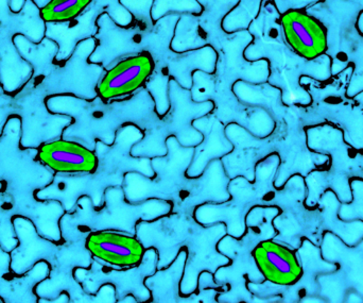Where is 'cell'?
Segmentation results:
<instances>
[{
	"label": "cell",
	"mask_w": 363,
	"mask_h": 303,
	"mask_svg": "<svg viewBox=\"0 0 363 303\" xmlns=\"http://www.w3.org/2000/svg\"><path fill=\"white\" fill-rule=\"evenodd\" d=\"M87 247L96 258L117 268L138 265L145 253L136 238L111 231L91 234Z\"/></svg>",
	"instance_id": "6da1fadb"
},
{
	"label": "cell",
	"mask_w": 363,
	"mask_h": 303,
	"mask_svg": "<svg viewBox=\"0 0 363 303\" xmlns=\"http://www.w3.org/2000/svg\"><path fill=\"white\" fill-rule=\"evenodd\" d=\"M152 72V62L147 57L125 60L108 72L101 84L100 95L106 99L132 93L140 87Z\"/></svg>",
	"instance_id": "7a4b0ae2"
},
{
	"label": "cell",
	"mask_w": 363,
	"mask_h": 303,
	"mask_svg": "<svg viewBox=\"0 0 363 303\" xmlns=\"http://www.w3.org/2000/svg\"><path fill=\"white\" fill-rule=\"evenodd\" d=\"M288 42L296 50L313 57L323 50L326 40L322 28L313 19L301 13H289L284 19Z\"/></svg>",
	"instance_id": "3957f363"
},
{
	"label": "cell",
	"mask_w": 363,
	"mask_h": 303,
	"mask_svg": "<svg viewBox=\"0 0 363 303\" xmlns=\"http://www.w3.org/2000/svg\"><path fill=\"white\" fill-rule=\"evenodd\" d=\"M47 161L57 170L67 172H94L98 162L93 153L72 143L51 145Z\"/></svg>",
	"instance_id": "277c9868"
},
{
	"label": "cell",
	"mask_w": 363,
	"mask_h": 303,
	"mask_svg": "<svg viewBox=\"0 0 363 303\" xmlns=\"http://www.w3.org/2000/svg\"><path fill=\"white\" fill-rule=\"evenodd\" d=\"M253 257L262 275L273 282L284 283L294 272V264L289 255L272 243L264 242L258 245L254 249Z\"/></svg>",
	"instance_id": "5b68a950"
},
{
	"label": "cell",
	"mask_w": 363,
	"mask_h": 303,
	"mask_svg": "<svg viewBox=\"0 0 363 303\" xmlns=\"http://www.w3.org/2000/svg\"><path fill=\"white\" fill-rule=\"evenodd\" d=\"M91 0H51L42 9V17L48 23H64L78 16Z\"/></svg>",
	"instance_id": "8992f818"
}]
</instances>
